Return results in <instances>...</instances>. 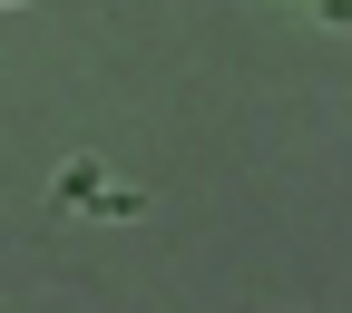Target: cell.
<instances>
[{
  "label": "cell",
  "instance_id": "1",
  "mask_svg": "<svg viewBox=\"0 0 352 313\" xmlns=\"http://www.w3.org/2000/svg\"><path fill=\"white\" fill-rule=\"evenodd\" d=\"M284 10H303V20H333V30H342V20H352V0H284Z\"/></svg>",
  "mask_w": 352,
  "mask_h": 313
},
{
  "label": "cell",
  "instance_id": "2",
  "mask_svg": "<svg viewBox=\"0 0 352 313\" xmlns=\"http://www.w3.org/2000/svg\"><path fill=\"white\" fill-rule=\"evenodd\" d=\"M0 10H20V0H0Z\"/></svg>",
  "mask_w": 352,
  "mask_h": 313
}]
</instances>
